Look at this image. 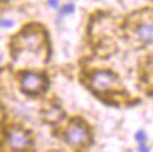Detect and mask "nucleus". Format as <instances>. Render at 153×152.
<instances>
[{
  "mask_svg": "<svg viewBox=\"0 0 153 152\" xmlns=\"http://www.w3.org/2000/svg\"><path fill=\"white\" fill-rule=\"evenodd\" d=\"M47 4L51 7V9H58L60 7V0H47Z\"/></svg>",
  "mask_w": 153,
  "mask_h": 152,
  "instance_id": "9",
  "label": "nucleus"
},
{
  "mask_svg": "<svg viewBox=\"0 0 153 152\" xmlns=\"http://www.w3.org/2000/svg\"><path fill=\"white\" fill-rule=\"evenodd\" d=\"M14 26V22L10 19H0V28H11Z\"/></svg>",
  "mask_w": 153,
  "mask_h": 152,
  "instance_id": "8",
  "label": "nucleus"
},
{
  "mask_svg": "<svg viewBox=\"0 0 153 152\" xmlns=\"http://www.w3.org/2000/svg\"><path fill=\"white\" fill-rule=\"evenodd\" d=\"M53 152H62V151H53Z\"/></svg>",
  "mask_w": 153,
  "mask_h": 152,
  "instance_id": "11",
  "label": "nucleus"
},
{
  "mask_svg": "<svg viewBox=\"0 0 153 152\" xmlns=\"http://www.w3.org/2000/svg\"><path fill=\"white\" fill-rule=\"evenodd\" d=\"M137 151L139 152H150V147H149L148 144H142V145H137Z\"/></svg>",
  "mask_w": 153,
  "mask_h": 152,
  "instance_id": "10",
  "label": "nucleus"
},
{
  "mask_svg": "<svg viewBox=\"0 0 153 152\" xmlns=\"http://www.w3.org/2000/svg\"><path fill=\"white\" fill-rule=\"evenodd\" d=\"M45 87V78L37 73L27 71L22 76V88L28 94L40 92Z\"/></svg>",
  "mask_w": 153,
  "mask_h": 152,
  "instance_id": "3",
  "label": "nucleus"
},
{
  "mask_svg": "<svg viewBox=\"0 0 153 152\" xmlns=\"http://www.w3.org/2000/svg\"><path fill=\"white\" fill-rule=\"evenodd\" d=\"M135 139H136L137 145H142V144H148V134L145 132L143 130L137 131L135 134Z\"/></svg>",
  "mask_w": 153,
  "mask_h": 152,
  "instance_id": "7",
  "label": "nucleus"
},
{
  "mask_svg": "<svg viewBox=\"0 0 153 152\" xmlns=\"http://www.w3.org/2000/svg\"><path fill=\"white\" fill-rule=\"evenodd\" d=\"M136 36L143 44H153V23H142L136 28Z\"/></svg>",
  "mask_w": 153,
  "mask_h": 152,
  "instance_id": "5",
  "label": "nucleus"
},
{
  "mask_svg": "<svg viewBox=\"0 0 153 152\" xmlns=\"http://www.w3.org/2000/svg\"><path fill=\"white\" fill-rule=\"evenodd\" d=\"M7 141H9L10 148H13L14 151H23L30 145V136L27 132H24L22 130H14L9 134Z\"/></svg>",
  "mask_w": 153,
  "mask_h": 152,
  "instance_id": "4",
  "label": "nucleus"
},
{
  "mask_svg": "<svg viewBox=\"0 0 153 152\" xmlns=\"http://www.w3.org/2000/svg\"><path fill=\"white\" fill-rule=\"evenodd\" d=\"M75 10V6L72 4V3H67V4L61 6L60 11H58V19H57V22H60L61 19L64 16H68V14H72Z\"/></svg>",
  "mask_w": 153,
  "mask_h": 152,
  "instance_id": "6",
  "label": "nucleus"
},
{
  "mask_svg": "<svg viewBox=\"0 0 153 152\" xmlns=\"http://www.w3.org/2000/svg\"><path fill=\"white\" fill-rule=\"evenodd\" d=\"M118 81V76L109 70H99L95 71L91 76V87L97 91H106L114 87V84Z\"/></svg>",
  "mask_w": 153,
  "mask_h": 152,
  "instance_id": "2",
  "label": "nucleus"
},
{
  "mask_svg": "<svg viewBox=\"0 0 153 152\" xmlns=\"http://www.w3.org/2000/svg\"><path fill=\"white\" fill-rule=\"evenodd\" d=\"M64 136H65L67 144H70L72 147H79V145H85L89 141V131L87 125L82 122H72L67 128Z\"/></svg>",
  "mask_w": 153,
  "mask_h": 152,
  "instance_id": "1",
  "label": "nucleus"
}]
</instances>
